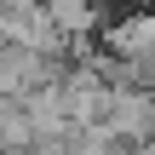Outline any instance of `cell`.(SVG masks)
Here are the masks:
<instances>
[{
	"label": "cell",
	"instance_id": "obj_1",
	"mask_svg": "<svg viewBox=\"0 0 155 155\" xmlns=\"http://www.w3.org/2000/svg\"><path fill=\"white\" fill-rule=\"evenodd\" d=\"M58 75H63V58L17 46V40H0V98H29L35 86H46Z\"/></svg>",
	"mask_w": 155,
	"mask_h": 155
},
{
	"label": "cell",
	"instance_id": "obj_2",
	"mask_svg": "<svg viewBox=\"0 0 155 155\" xmlns=\"http://www.w3.org/2000/svg\"><path fill=\"white\" fill-rule=\"evenodd\" d=\"M104 121L121 144H150L155 138V86H109Z\"/></svg>",
	"mask_w": 155,
	"mask_h": 155
},
{
	"label": "cell",
	"instance_id": "obj_3",
	"mask_svg": "<svg viewBox=\"0 0 155 155\" xmlns=\"http://www.w3.org/2000/svg\"><path fill=\"white\" fill-rule=\"evenodd\" d=\"M46 12L58 17V29L75 40V35H98L104 29V6L98 0H46Z\"/></svg>",
	"mask_w": 155,
	"mask_h": 155
},
{
	"label": "cell",
	"instance_id": "obj_4",
	"mask_svg": "<svg viewBox=\"0 0 155 155\" xmlns=\"http://www.w3.org/2000/svg\"><path fill=\"white\" fill-rule=\"evenodd\" d=\"M0 144L6 150H29L35 144V121H29L23 98H0Z\"/></svg>",
	"mask_w": 155,
	"mask_h": 155
},
{
	"label": "cell",
	"instance_id": "obj_5",
	"mask_svg": "<svg viewBox=\"0 0 155 155\" xmlns=\"http://www.w3.org/2000/svg\"><path fill=\"white\" fill-rule=\"evenodd\" d=\"M132 155H155V138H150V144H132Z\"/></svg>",
	"mask_w": 155,
	"mask_h": 155
},
{
	"label": "cell",
	"instance_id": "obj_6",
	"mask_svg": "<svg viewBox=\"0 0 155 155\" xmlns=\"http://www.w3.org/2000/svg\"><path fill=\"white\" fill-rule=\"evenodd\" d=\"M6 6H46V0H6Z\"/></svg>",
	"mask_w": 155,
	"mask_h": 155
},
{
	"label": "cell",
	"instance_id": "obj_7",
	"mask_svg": "<svg viewBox=\"0 0 155 155\" xmlns=\"http://www.w3.org/2000/svg\"><path fill=\"white\" fill-rule=\"evenodd\" d=\"M132 6H155V0H132Z\"/></svg>",
	"mask_w": 155,
	"mask_h": 155
}]
</instances>
